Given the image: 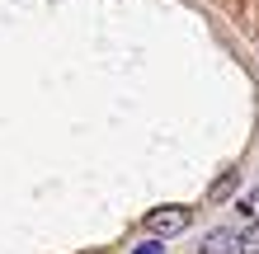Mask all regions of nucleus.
I'll return each mask as SVG.
<instances>
[{
  "instance_id": "20e7f679",
  "label": "nucleus",
  "mask_w": 259,
  "mask_h": 254,
  "mask_svg": "<svg viewBox=\"0 0 259 254\" xmlns=\"http://www.w3.org/2000/svg\"><path fill=\"white\" fill-rule=\"evenodd\" d=\"M240 217H245V221H254V226H259V188L240 198Z\"/></svg>"
},
{
  "instance_id": "f03ea898",
  "label": "nucleus",
  "mask_w": 259,
  "mask_h": 254,
  "mask_svg": "<svg viewBox=\"0 0 259 254\" xmlns=\"http://www.w3.org/2000/svg\"><path fill=\"white\" fill-rule=\"evenodd\" d=\"M240 249V235L231 226H217V231H207L203 235V245H198V254H236Z\"/></svg>"
},
{
  "instance_id": "f257e3e1",
  "label": "nucleus",
  "mask_w": 259,
  "mask_h": 254,
  "mask_svg": "<svg viewBox=\"0 0 259 254\" xmlns=\"http://www.w3.org/2000/svg\"><path fill=\"white\" fill-rule=\"evenodd\" d=\"M189 221H193V212L189 207H156V212H146V231L156 235H165V240H170V235H179V231H189Z\"/></svg>"
},
{
  "instance_id": "7ed1b4c3",
  "label": "nucleus",
  "mask_w": 259,
  "mask_h": 254,
  "mask_svg": "<svg viewBox=\"0 0 259 254\" xmlns=\"http://www.w3.org/2000/svg\"><path fill=\"white\" fill-rule=\"evenodd\" d=\"M236 184H240V170H226V174H217V184L207 188V202H226L236 193Z\"/></svg>"
},
{
  "instance_id": "39448f33",
  "label": "nucleus",
  "mask_w": 259,
  "mask_h": 254,
  "mask_svg": "<svg viewBox=\"0 0 259 254\" xmlns=\"http://www.w3.org/2000/svg\"><path fill=\"white\" fill-rule=\"evenodd\" d=\"M240 254H259V226L245 231V240H240Z\"/></svg>"
},
{
  "instance_id": "423d86ee",
  "label": "nucleus",
  "mask_w": 259,
  "mask_h": 254,
  "mask_svg": "<svg viewBox=\"0 0 259 254\" xmlns=\"http://www.w3.org/2000/svg\"><path fill=\"white\" fill-rule=\"evenodd\" d=\"M137 254H165V245L160 240H146V245H137Z\"/></svg>"
}]
</instances>
